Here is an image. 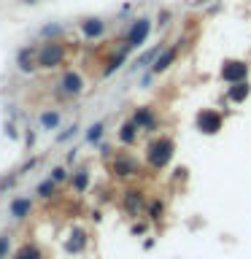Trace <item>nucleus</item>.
<instances>
[{"label":"nucleus","instance_id":"obj_1","mask_svg":"<svg viewBox=\"0 0 251 259\" xmlns=\"http://www.w3.org/2000/svg\"><path fill=\"white\" fill-rule=\"evenodd\" d=\"M65 46L60 44V40H44V44L38 46V52H35V60H38V68H44V70H54V68H60V65L65 62Z\"/></svg>","mask_w":251,"mask_h":259},{"label":"nucleus","instance_id":"obj_2","mask_svg":"<svg viewBox=\"0 0 251 259\" xmlns=\"http://www.w3.org/2000/svg\"><path fill=\"white\" fill-rule=\"evenodd\" d=\"M173 151H176V143L170 141V138H157V141H154L151 146H149V165L151 167H165L170 159H173Z\"/></svg>","mask_w":251,"mask_h":259},{"label":"nucleus","instance_id":"obj_3","mask_svg":"<svg viewBox=\"0 0 251 259\" xmlns=\"http://www.w3.org/2000/svg\"><path fill=\"white\" fill-rule=\"evenodd\" d=\"M219 78L227 81V84L246 81L248 78V62H243V60H224L222 68H219Z\"/></svg>","mask_w":251,"mask_h":259},{"label":"nucleus","instance_id":"obj_4","mask_svg":"<svg viewBox=\"0 0 251 259\" xmlns=\"http://www.w3.org/2000/svg\"><path fill=\"white\" fill-rule=\"evenodd\" d=\"M81 92H84V78H81V73L68 70V73H65V76L60 78L57 95H60V97H78Z\"/></svg>","mask_w":251,"mask_h":259},{"label":"nucleus","instance_id":"obj_5","mask_svg":"<svg viewBox=\"0 0 251 259\" xmlns=\"http://www.w3.org/2000/svg\"><path fill=\"white\" fill-rule=\"evenodd\" d=\"M224 124V119H222V113L214 111V108H202L197 113V130L200 133H205V135H216L219 130H222Z\"/></svg>","mask_w":251,"mask_h":259},{"label":"nucleus","instance_id":"obj_6","mask_svg":"<svg viewBox=\"0 0 251 259\" xmlns=\"http://www.w3.org/2000/svg\"><path fill=\"white\" fill-rule=\"evenodd\" d=\"M149 32H151V19H135L133 22V27H130L127 32V49H141L146 44V38H149Z\"/></svg>","mask_w":251,"mask_h":259},{"label":"nucleus","instance_id":"obj_7","mask_svg":"<svg viewBox=\"0 0 251 259\" xmlns=\"http://www.w3.org/2000/svg\"><path fill=\"white\" fill-rule=\"evenodd\" d=\"M113 176H119V178H127V176H135L138 173V162L133 157H127V154H119L116 159H113Z\"/></svg>","mask_w":251,"mask_h":259},{"label":"nucleus","instance_id":"obj_8","mask_svg":"<svg viewBox=\"0 0 251 259\" xmlns=\"http://www.w3.org/2000/svg\"><path fill=\"white\" fill-rule=\"evenodd\" d=\"M176 57H178V46H170V49H162L159 52V57L154 60V65H151V73H165L170 65L176 62Z\"/></svg>","mask_w":251,"mask_h":259},{"label":"nucleus","instance_id":"obj_9","mask_svg":"<svg viewBox=\"0 0 251 259\" xmlns=\"http://www.w3.org/2000/svg\"><path fill=\"white\" fill-rule=\"evenodd\" d=\"M248 95H251L248 78L246 81H238V84H230V89H227V100H230V103H246Z\"/></svg>","mask_w":251,"mask_h":259},{"label":"nucleus","instance_id":"obj_10","mask_svg":"<svg viewBox=\"0 0 251 259\" xmlns=\"http://www.w3.org/2000/svg\"><path fill=\"white\" fill-rule=\"evenodd\" d=\"M133 121L141 130H146V133H151L154 127H157V119H154V113L149 111V108H135V113H133Z\"/></svg>","mask_w":251,"mask_h":259},{"label":"nucleus","instance_id":"obj_11","mask_svg":"<svg viewBox=\"0 0 251 259\" xmlns=\"http://www.w3.org/2000/svg\"><path fill=\"white\" fill-rule=\"evenodd\" d=\"M81 32H84V38H100L105 32V22L92 16V19H84L81 22Z\"/></svg>","mask_w":251,"mask_h":259},{"label":"nucleus","instance_id":"obj_12","mask_svg":"<svg viewBox=\"0 0 251 259\" xmlns=\"http://www.w3.org/2000/svg\"><path fill=\"white\" fill-rule=\"evenodd\" d=\"M16 65H19L22 73H32L38 68V60H35V52L32 49H22L19 52V60H16Z\"/></svg>","mask_w":251,"mask_h":259},{"label":"nucleus","instance_id":"obj_13","mask_svg":"<svg viewBox=\"0 0 251 259\" xmlns=\"http://www.w3.org/2000/svg\"><path fill=\"white\" fill-rule=\"evenodd\" d=\"M124 208L130 213H138L143 208V192L141 189H127L124 192Z\"/></svg>","mask_w":251,"mask_h":259},{"label":"nucleus","instance_id":"obj_14","mask_svg":"<svg viewBox=\"0 0 251 259\" xmlns=\"http://www.w3.org/2000/svg\"><path fill=\"white\" fill-rule=\"evenodd\" d=\"M138 130H141V127H138L133 119L124 121V124H121V130H119V141H121V143H127V146H130V143H135V141H138Z\"/></svg>","mask_w":251,"mask_h":259},{"label":"nucleus","instance_id":"obj_15","mask_svg":"<svg viewBox=\"0 0 251 259\" xmlns=\"http://www.w3.org/2000/svg\"><path fill=\"white\" fill-rule=\"evenodd\" d=\"M57 124H60V111L46 108L44 113H40V127L44 130H57Z\"/></svg>","mask_w":251,"mask_h":259},{"label":"nucleus","instance_id":"obj_16","mask_svg":"<svg viewBox=\"0 0 251 259\" xmlns=\"http://www.w3.org/2000/svg\"><path fill=\"white\" fill-rule=\"evenodd\" d=\"M127 52H130V49L124 46V49H121V52H119L116 57H111V60H108V65H105V70H103V76H111L113 70H119V68H121V62L127 60Z\"/></svg>","mask_w":251,"mask_h":259},{"label":"nucleus","instance_id":"obj_17","mask_svg":"<svg viewBox=\"0 0 251 259\" xmlns=\"http://www.w3.org/2000/svg\"><path fill=\"white\" fill-rule=\"evenodd\" d=\"M30 208H32L30 200H14L11 202V216L14 219H24V216L30 213Z\"/></svg>","mask_w":251,"mask_h":259},{"label":"nucleus","instance_id":"obj_18","mask_svg":"<svg viewBox=\"0 0 251 259\" xmlns=\"http://www.w3.org/2000/svg\"><path fill=\"white\" fill-rule=\"evenodd\" d=\"M87 184H89V173H87V170H78V173H73V189H76V192H84Z\"/></svg>","mask_w":251,"mask_h":259},{"label":"nucleus","instance_id":"obj_19","mask_svg":"<svg viewBox=\"0 0 251 259\" xmlns=\"http://www.w3.org/2000/svg\"><path fill=\"white\" fill-rule=\"evenodd\" d=\"M14 259H40V251L35 246H22L19 254H16Z\"/></svg>","mask_w":251,"mask_h":259},{"label":"nucleus","instance_id":"obj_20","mask_svg":"<svg viewBox=\"0 0 251 259\" xmlns=\"http://www.w3.org/2000/svg\"><path fill=\"white\" fill-rule=\"evenodd\" d=\"M84 248V232H73L70 235V240H68V251H81Z\"/></svg>","mask_w":251,"mask_h":259},{"label":"nucleus","instance_id":"obj_21","mask_svg":"<svg viewBox=\"0 0 251 259\" xmlns=\"http://www.w3.org/2000/svg\"><path fill=\"white\" fill-rule=\"evenodd\" d=\"M54 186H57V181H54V178H49V181H44V184L38 186V194H40V197H52Z\"/></svg>","mask_w":251,"mask_h":259},{"label":"nucleus","instance_id":"obj_22","mask_svg":"<svg viewBox=\"0 0 251 259\" xmlns=\"http://www.w3.org/2000/svg\"><path fill=\"white\" fill-rule=\"evenodd\" d=\"M100 135H103V121H97V124H92V127H89V133H87V138H89V141H100Z\"/></svg>","mask_w":251,"mask_h":259},{"label":"nucleus","instance_id":"obj_23","mask_svg":"<svg viewBox=\"0 0 251 259\" xmlns=\"http://www.w3.org/2000/svg\"><path fill=\"white\" fill-rule=\"evenodd\" d=\"M159 213H162V202H159V200H154L151 205H149V219H154V222H157Z\"/></svg>","mask_w":251,"mask_h":259},{"label":"nucleus","instance_id":"obj_24","mask_svg":"<svg viewBox=\"0 0 251 259\" xmlns=\"http://www.w3.org/2000/svg\"><path fill=\"white\" fill-rule=\"evenodd\" d=\"M8 254V235H0V259H6Z\"/></svg>","mask_w":251,"mask_h":259},{"label":"nucleus","instance_id":"obj_25","mask_svg":"<svg viewBox=\"0 0 251 259\" xmlns=\"http://www.w3.org/2000/svg\"><path fill=\"white\" fill-rule=\"evenodd\" d=\"M76 130H78L76 124H73V127H68V130H65V133L60 135V141H68V138H70V135H76Z\"/></svg>","mask_w":251,"mask_h":259},{"label":"nucleus","instance_id":"obj_26","mask_svg":"<svg viewBox=\"0 0 251 259\" xmlns=\"http://www.w3.org/2000/svg\"><path fill=\"white\" fill-rule=\"evenodd\" d=\"M52 178H54V181H57V184H60V181H62V178H65V170H62V167H57V170H54V173H52Z\"/></svg>","mask_w":251,"mask_h":259},{"label":"nucleus","instance_id":"obj_27","mask_svg":"<svg viewBox=\"0 0 251 259\" xmlns=\"http://www.w3.org/2000/svg\"><path fill=\"white\" fill-rule=\"evenodd\" d=\"M60 32V27H44V35H57Z\"/></svg>","mask_w":251,"mask_h":259},{"label":"nucleus","instance_id":"obj_28","mask_svg":"<svg viewBox=\"0 0 251 259\" xmlns=\"http://www.w3.org/2000/svg\"><path fill=\"white\" fill-rule=\"evenodd\" d=\"M168 19H170V14L162 11V14H159V24H168Z\"/></svg>","mask_w":251,"mask_h":259},{"label":"nucleus","instance_id":"obj_29","mask_svg":"<svg viewBox=\"0 0 251 259\" xmlns=\"http://www.w3.org/2000/svg\"><path fill=\"white\" fill-rule=\"evenodd\" d=\"M24 3H35V0H24Z\"/></svg>","mask_w":251,"mask_h":259}]
</instances>
